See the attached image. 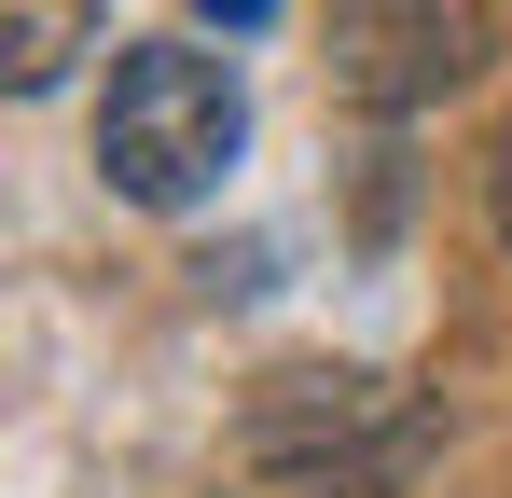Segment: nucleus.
<instances>
[{"mask_svg":"<svg viewBox=\"0 0 512 498\" xmlns=\"http://www.w3.org/2000/svg\"><path fill=\"white\" fill-rule=\"evenodd\" d=\"M443 415L388 374H346V360H305V374H263L250 415H236V471L263 498H388L429 471Z\"/></svg>","mask_w":512,"mask_h":498,"instance_id":"nucleus-1","label":"nucleus"},{"mask_svg":"<svg viewBox=\"0 0 512 498\" xmlns=\"http://www.w3.org/2000/svg\"><path fill=\"white\" fill-rule=\"evenodd\" d=\"M236 153H250L236 70L194 56V42H125V70L97 97V180H111L125 208H194V194H222Z\"/></svg>","mask_w":512,"mask_h":498,"instance_id":"nucleus-2","label":"nucleus"},{"mask_svg":"<svg viewBox=\"0 0 512 498\" xmlns=\"http://www.w3.org/2000/svg\"><path fill=\"white\" fill-rule=\"evenodd\" d=\"M319 56H333V97L360 111H429L499 56V14L485 0H333Z\"/></svg>","mask_w":512,"mask_h":498,"instance_id":"nucleus-3","label":"nucleus"},{"mask_svg":"<svg viewBox=\"0 0 512 498\" xmlns=\"http://www.w3.org/2000/svg\"><path fill=\"white\" fill-rule=\"evenodd\" d=\"M84 28H97V0H14V14H0V83L42 97V83L84 56Z\"/></svg>","mask_w":512,"mask_h":498,"instance_id":"nucleus-4","label":"nucleus"},{"mask_svg":"<svg viewBox=\"0 0 512 498\" xmlns=\"http://www.w3.org/2000/svg\"><path fill=\"white\" fill-rule=\"evenodd\" d=\"M485 222H499V236H512V125H499V139H485Z\"/></svg>","mask_w":512,"mask_h":498,"instance_id":"nucleus-5","label":"nucleus"},{"mask_svg":"<svg viewBox=\"0 0 512 498\" xmlns=\"http://www.w3.org/2000/svg\"><path fill=\"white\" fill-rule=\"evenodd\" d=\"M194 14H208V28H263L277 0H194Z\"/></svg>","mask_w":512,"mask_h":498,"instance_id":"nucleus-6","label":"nucleus"}]
</instances>
